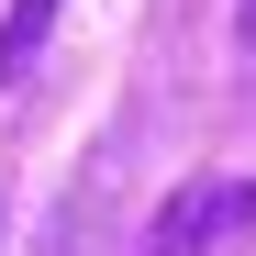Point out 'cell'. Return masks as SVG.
I'll list each match as a JSON object with an SVG mask.
<instances>
[{"instance_id": "7a4b0ae2", "label": "cell", "mask_w": 256, "mask_h": 256, "mask_svg": "<svg viewBox=\"0 0 256 256\" xmlns=\"http://www.w3.org/2000/svg\"><path fill=\"white\" fill-rule=\"evenodd\" d=\"M56 12H67V0H12V22H0V78H22V67H34V45L56 34Z\"/></svg>"}, {"instance_id": "6da1fadb", "label": "cell", "mask_w": 256, "mask_h": 256, "mask_svg": "<svg viewBox=\"0 0 256 256\" xmlns=\"http://www.w3.org/2000/svg\"><path fill=\"white\" fill-rule=\"evenodd\" d=\"M234 223H256V178H190L178 200L156 212L145 256H223V245H234Z\"/></svg>"}, {"instance_id": "3957f363", "label": "cell", "mask_w": 256, "mask_h": 256, "mask_svg": "<svg viewBox=\"0 0 256 256\" xmlns=\"http://www.w3.org/2000/svg\"><path fill=\"white\" fill-rule=\"evenodd\" d=\"M234 45H245V78H256V0H245V22H234Z\"/></svg>"}]
</instances>
